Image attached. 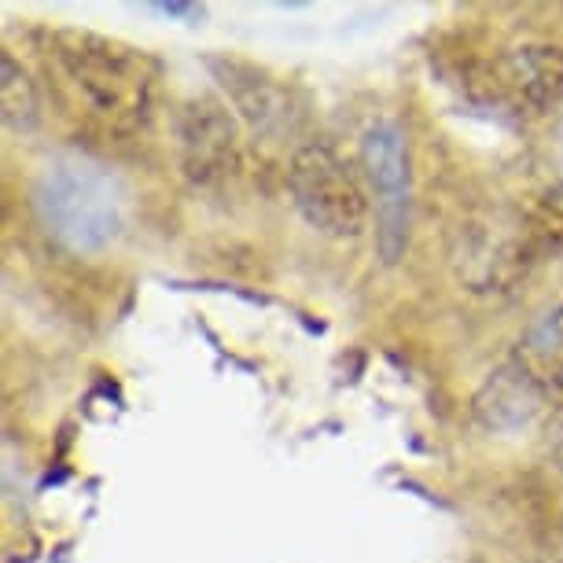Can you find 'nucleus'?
Returning <instances> with one entry per match:
<instances>
[{"mask_svg":"<svg viewBox=\"0 0 563 563\" xmlns=\"http://www.w3.org/2000/svg\"><path fill=\"white\" fill-rule=\"evenodd\" d=\"M52 63L59 67L85 114H92L108 130L136 133L152 122L158 63L141 48L92 34V30H56Z\"/></svg>","mask_w":563,"mask_h":563,"instance_id":"f257e3e1","label":"nucleus"},{"mask_svg":"<svg viewBox=\"0 0 563 563\" xmlns=\"http://www.w3.org/2000/svg\"><path fill=\"white\" fill-rule=\"evenodd\" d=\"M34 207L41 225L70 251H103L122 232L119 185L85 158H56L41 169Z\"/></svg>","mask_w":563,"mask_h":563,"instance_id":"f03ea898","label":"nucleus"},{"mask_svg":"<svg viewBox=\"0 0 563 563\" xmlns=\"http://www.w3.org/2000/svg\"><path fill=\"white\" fill-rule=\"evenodd\" d=\"M288 192L310 229L332 240H354L368 225V192L357 169L328 141H310L288 166Z\"/></svg>","mask_w":563,"mask_h":563,"instance_id":"7ed1b4c3","label":"nucleus"},{"mask_svg":"<svg viewBox=\"0 0 563 563\" xmlns=\"http://www.w3.org/2000/svg\"><path fill=\"white\" fill-rule=\"evenodd\" d=\"M361 169L376 196V240L384 262H398L409 240V158L395 122H372L361 133Z\"/></svg>","mask_w":563,"mask_h":563,"instance_id":"20e7f679","label":"nucleus"},{"mask_svg":"<svg viewBox=\"0 0 563 563\" xmlns=\"http://www.w3.org/2000/svg\"><path fill=\"white\" fill-rule=\"evenodd\" d=\"M207 67L221 85V92L229 97V103L236 108L240 122L254 136L284 141V136H291L302 125V108L295 100L291 85H284L276 74L236 56H210Z\"/></svg>","mask_w":563,"mask_h":563,"instance_id":"39448f33","label":"nucleus"},{"mask_svg":"<svg viewBox=\"0 0 563 563\" xmlns=\"http://www.w3.org/2000/svg\"><path fill=\"white\" fill-rule=\"evenodd\" d=\"M180 169L188 180L214 188L240 169V122L214 97H192L174 119Z\"/></svg>","mask_w":563,"mask_h":563,"instance_id":"423d86ee","label":"nucleus"},{"mask_svg":"<svg viewBox=\"0 0 563 563\" xmlns=\"http://www.w3.org/2000/svg\"><path fill=\"white\" fill-rule=\"evenodd\" d=\"M534 240L527 232L505 225H472L461 229V243L453 251L461 284L472 291H508L516 280H523L534 262Z\"/></svg>","mask_w":563,"mask_h":563,"instance_id":"0eeeda50","label":"nucleus"},{"mask_svg":"<svg viewBox=\"0 0 563 563\" xmlns=\"http://www.w3.org/2000/svg\"><path fill=\"white\" fill-rule=\"evenodd\" d=\"M545 401H549V390L512 357L479 387V395H475V417H479L483 428L508 434V431L530 428V423L541 417Z\"/></svg>","mask_w":563,"mask_h":563,"instance_id":"6e6552de","label":"nucleus"},{"mask_svg":"<svg viewBox=\"0 0 563 563\" xmlns=\"http://www.w3.org/2000/svg\"><path fill=\"white\" fill-rule=\"evenodd\" d=\"M497 85L508 97L549 108L563 100V48L552 45H523L497 59Z\"/></svg>","mask_w":563,"mask_h":563,"instance_id":"1a4fd4ad","label":"nucleus"},{"mask_svg":"<svg viewBox=\"0 0 563 563\" xmlns=\"http://www.w3.org/2000/svg\"><path fill=\"white\" fill-rule=\"evenodd\" d=\"M516 361L549 390V395L563 390V306L545 313V321H538L519 339Z\"/></svg>","mask_w":563,"mask_h":563,"instance_id":"9d476101","label":"nucleus"},{"mask_svg":"<svg viewBox=\"0 0 563 563\" xmlns=\"http://www.w3.org/2000/svg\"><path fill=\"white\" fill-rule=\"evenodd\" d=\"M0 119L12 133H34L41 125L37 85L19 67L12 52H0Z\"/></svg>","mask_w":563,"mask_h":563,"instance_id":"9b49d317","label":"nucleus"},{"mask_svg":"<svg viewBox=\"0 0 563 563\" xmlns=\"http://www.w3.org/2000/svg\"><path fill=\"white\" fill-rule=\"evenodd\" d=\"M158 12H166V15H192L196 8L192 4H155Z\"/></svg>","mask_w":563,"mask_h":563,"instance_id":"f8f14e48","label":"nucleus"},{"mask_svg":"<svg viewBox=\"0 0 563 563\" xmlns=\"http://www.w3.org/2000/svg\"><path fill=\"white\" fill-rule=\"evenodd\" d=\"M556 456L563 461V423H560V439H556Z\"/></svg>","mask_w":563,"mask_h":563,"instance_id":"ddd939ff","label":"nucleus"},{"mask_svg":"<svg viewBox=\"0 0 563 563\" xmlns=\"http://www.w3.org/2000/svg\"><path fill=\"white\" fill-rule=\"evenodd\" d=\"M560 141H563V122H560Z\"/></svg>","mask_w":563,"mask_h":563,"instance_id":"4468645a","label":"nucleus"}]
</instances>
